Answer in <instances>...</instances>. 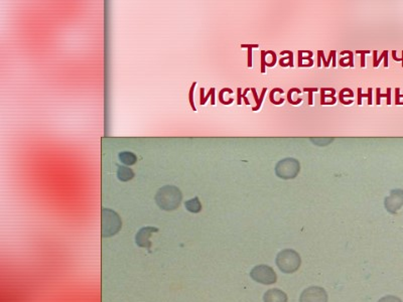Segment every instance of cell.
I'll list each match as a JSON object with an SVG mask.
<instances>
[{
    "mask_svg": "<svg viewBox=\"0 0 403 302\" xmlns=\"http://www.w3.org/2000/svg\"><path fill=\"white\" fill-rule=\"evenodd\" d=\"M318 89L317 88H304L303 92H308V93H313V92H317Z\"/></svg>",
    "mask_w": 403,
    "mask_h": 302,
    "instance_id": "35",
    "label": "cell"
},
{
    "mask_svg": "<svg viewBox=\"0 0 403 302\" xmlns=\"http://www.w3.org/2000/svg\"><path fill=\"white\" fill-rule=\"evenodd\" d=\"M293 92H295V93H297V94H300L301 93V91L298 89V88H292V89H290L289 91H288V93H287V101L290 103V104H292V105H297V104H300L301 103V101H302V99L301 98H298L297 99V101H292V99H291V95H292V93Z\"/></svg>",
    "mask_w": 403,
    "mask_h": 302,
    "instance_id": "18",
    "label": "cell"
},
{
    "mask_svg": "<svg viewBox=\"0 0 403 302\" xmlns=\"http://www.w3.org/2000/svg\"><path fill=\"white\" fill-rule=\"evenodd\" d=\"M302 54H303V51H298V67H299V68L311 67V66L313 65V63L308 64V65H303V64H302Z\"/></svg>",
    "mask_w": 403,
    "mask_h": 302,
    "instance_id": "26",
    "label": "cell"
},
{
    "mask_svg": "<svg viewBox=\"0 0 403 302\" xmlns=\"http://www.w3.org/2000/svg\"><path fill=\"white\" fill-rule=\"evenodd\" d=\"M317 55H319L320 56V59L323 60V62H324V66H326V64H327V60H326V58H325V53L323 52V51H318L317 52Z\"/></svg>",
    "mask_w": 403,
    "mask_h": 302,
    "instance_id": "34",
    "label": "cell"
},
{
    "mask_svg": "<svg viewBox=\"0 0 403 302\" xmlns=\"http://www.w3.org/2000/svg\"><path fill=\"white\" fill-rule=\"evenodd\" d=\"M275 92H278L279 94H283V93H284V91H283L282 89H280V88H274V89H272L271 92H270V94H269V100H270V102H271L272 104H274V105L282 104V103L284 102V99L281 98L279 101H275V100H274V93H275Z\"/></svg>",
    "mask_w": 403,
    "mask_h": 302,
    "instance_id": "16",
    "label": "cell"
},
{
    "mask_svg": "<svg viewBox=\"0 0 403 302\" xmlns=\"http://www.w3.org/2000/svg\"><path fill=\"white\" fill-rule=\"evenodd\" d=\"M381 98H386L387 99V105H391V88H387V93L386 94H381L380 93V88L376 89V104L380 105L381 104Z\"/></svg>",
    "mask_w": 403,
    "mask_h": 302,
    "instance_id": "13",
    "label": "cell"
},
{
    "mask_svg": "<svg viewBox=\"0 0 403 302\" xmlns=\"http://www.w3.org/2000/svg\"><path fill=\"white\" fill-rule=\"evenodd\" d=\"M226 92H228L229 94H233V90H232V89H230V88H224V89H222V90L220 91V93H219V101H220V103H222V104H224V105H229V104L233 103L234 99L231 98V99H229V101H225L224 98H223V95H224V93H226Z\"/></svg>",
    "mask_w": 403,
    "mask_h": 302,
    "instance_id": "17",
    "label": "cell"
},
{
    "mask_svg": "<svg viewBox=\"0 0 403 302\" xmlns=\"http://www.w3.org/2000/svg\"><path fill=\"white\" fill-rule=\"evenodd\" d=\"M183 195L181 190L174 185H165L155 194L157 206L165 211H174L181 205Z\"/></svg>",
    "mask_w": 403,
    "mask_h": 302,
    "instance_id": "1",
    "label": "cell"
},
{
    "mask_svg": "<svg viewBox=\"0 0 403 302\" xmlns=\"http://www.w3.org/2000/svg\"><path fill=\"white\" fill-rule=\"evenodd\" d=\"M267 54H270L271 56H272V62L271 63H266V66L267 67H269V68H272V67H274L275 66V64H276V54L273 52V51H268V52H266Z\"/></svg>",
    "mask_w": 403,
    "mask_h": 302,
    "instance_id": "28",
    "label": "cell"
},
{
    "mask_svg": "<svg viewBox=\"0 0 403 302\" xmlns=\"http://www.w3.org/2000/svg\"><path fill=\"white\" fill-rule=\"evenodd\" d=\"M122 227L119 215L111 209H102V237L109 238L116 235Z\"/></svg>",
    "mask_w": 403,
    "mask_h": 302,
    "instance_id": "3",
    "label": "cell"
},
{
    "mask_svg": "<svg viewBox=\"0 0 403 302\" xmlns=\"http://www.w3.org/2000/svg\"><path fill=\"white\" fill-rule=\"evenodd\" d=\"M267 53L264 51H261V67H260V71L261 73H265V67H266V62H265V58H266Z\"/></svg>",
    "mask_w": 403,
    "mask_h": 302,
    "instance_id": "25",
    "label": "cell"
},
{
    "mask_svg": "<svg viewBox=\"0 0 403 302\" xmlns=\"http://www.w3.org/2000/svg\"><path fill=\"white\" fill-rule=\"evenodd\" d=\"M337 54V52L336 51H331L330 52V56H329V58H328V60H327V64H326V68H329L330 67V64H331V61H332V58L335 56Z\"/></svg>",
    "mask_w": 403,
    "mask_h": 302,
    "instance_id": "31",
    "label": "cell"
},
{
    "mask_svg": "<svg viewBox=\"0 0 403 302\" xmlns=\"http://www.w3.org/2000/svg\"><path fill=\"white\" fill-rule=\"evenodd\" d=\"M196 85H197V82H194V83H193V85H192V87H191V89H190V93H189V100H190V104H191V106H192V109H193L194 111H197V108H196V106H195V103H194V91H195Z\"/></svg>",
    "mask_w": 403,
    "mask_h": 302,
    "instance_id": "20",
    "label": "cell"
},
{
    "mask_svg": "<svg viewBox=\"0 0 403 302\" xmlns=\"http://www.w3.org/2000/svg\"><path fill=\"white\" fill-rule=\"evenodd\" d=\"M392 58H393V60L396 61V62H401V59H398V58L396 57V51H392Z\"/></svg>",
    "mask_w": 403,
    "mask_h": 302,
    "instance_id": "36",
    "label": "cell"
},
{
    "mask_svg": "<svg viewBox=\"0 0 403 302\" xmlns=\"http://www.w3.org/2000/svg\"><path fill=\"white\" fill-rule=\"evenodd\" d=\"M299 302H328L327 291L319 286H311L302 291Z\"/></svg>",
    "mask_w": 403,
    "mask_h": 302,
    "instance_id": "5",
    "label": "cell"
},
{
    "mask_svg": "<svg viewBox=\"0 0 403 302\" xmlns=\"http://www.w3.org/2000/svg\"><path fill=\"white\" fill-rule=\"evenodd\" d=\"M119 159L126 165H133L137 161V157L130 151H123L119 153Z\"/></svg>",
    "mask_w": 403,
    "mask_h": 302,
    "instance_id": "11",
    "label": "cell"
},
{
    "mask_svg": "<svg viewBox=\"0 0 403 302\" xmlns=\"http://www.w3.org/2000/svg\"><path fill=\"white\" fill-rule=\"evenodd\" d=\"M204 92H205V89H204V88H201V90H200V104H201V105H205V104L207 103L208 99H209L210 97H212L213 93H215V88H211L210 91H209V93H208L206 96H204Z\"/></svg>",
    "mask_w": 403,
    "mask_h": 302,
    "instance_id": "15",
    "label": "cell"
},
{
    "mask_svg": "<svg viewBox=\"0 0 403 302\" xmlns=\"http://www.w3.org/2000/svg\"><path fill=\"white\" fill-rule=\"evenodd\" d=\"M258 45H241V48L248 49V67H252V48H258Z\"/></svg>",
    "mask_w": 403,
    "mask_h": 302,
    "instance_id": "19",
    "label": "cell"
},
{
    "mask_svg": "<svg viewBox=\"0 0 403 302\" xmlns=\"http://www.w3.org/2000/svg\"><path fill=\"white\" fill-rule=\"evenodd\" d=\"M401 62H402V67H403V51H402V58H401Z\"/></svg>",
    "mask_w": 403,
    "mask_h": 302,
    "instance_id": "38",
    "label": "cell"
},
{
    "mask_svg": "<svg viewBox=\"0 0 403 302\" xmlns=\"http://www.w3.org/2000/svg\"><path fill=\"white\" fill-rule=\"evenodd\" d=\"M250 277L254 281L264 285H271L277 281V275L275 271L267 265L255 266L250 272Z\"/></svg>",
    "mask_w": 403,
    "mask_h": 302,
    "instance_id": "4",
    "label": "cell"
},
{
    "mask_svg": "<svg viewBox=\"0 0 403 302\" xmlns=\"http://www.w3.org/2000/svg\"><path fill=\"white\" fill-rule=\"evenodd\" d=\"M158 232V228L156 227H143L141 228L136 236H135V243L137 244V246H139L140 248H145V249H150L152 244L150 241L151 235L154 233Z\"/></svg>",
    "mask_w": 403,
    "mask_h": 302,
    "instance_id": "6",
    "label": "cell"
},
{
    "mask_svg": "<svg viewBox=\"0 0 403 302\" xmlns=\"http://www.w3.org/2000/svg\"><path fill=\"white\" fill-rule=\"evenodd\" d=\"M242 89L241 88H238L237 89V104L238 105H241V103H242Z\"/></svg>",
    "mask_w": 403,
    "mask_h": 302,
    "instance_id": "32",
    "label": "cell"
},
{
    "mask_svg": "<svg viewBox=\"0 0 403 302\" xmlns=\"http://www.w3.org/2000/svg\"><path fill=\"white\" fill-rule=\"evenodd\" d=\"M339 100H340V102H341L342 104H344V105H350V104L353 103V100L344 101V91H343V90H341L340 93H339Z\"/></svg>",
    "mask_w": 403,
    "mask_h": 302,
    "instance_id": "30",
    "label": "cell"
},
{
    "mask_svg": "<svg viewBox=\"0 0 403 302\" xmlns=\"http://www.w3.org/2000/svg\"><path fill=\"white\" fill-rule=\"evenodd\" d=\"M275 262L279 270L290 274L299 269L301 265V258L296 251L292 249H285L277 254Z\"/></svg>",
    "mask_w": 403,
    "mask_h": 302,
    "instance_id": "2",
    "label": "cell"
},
{
    "mask_svg": "<svg viewBox=\"0 0 403 302\" xmlns=\"http://www.w3.org/2000/svg\"><path fill=\"white\" fill-rule=\"evenodd\" d=\"M134 176V173L131 168L127 166H122L118 165V171H117V177L121 181H128L132 179Z\"/></svg>",
    "mask_w": 403,
    "mask_h": 302,
    "instance_id": "9",
    "label": "cell"
},
{
    "mask_svg": "<svg viewBox=\"0 0 403 302\" xmlns=\"http://www.w3.org/2000/svg\"><path fill=\"white\" fill-rule=\"evenodd\" d=\"M377 53H378L377 51H374V52H373V58H374L373 67H374V68H377V67L379 66L380 62L384 59V67L387 68V67H388V51H384V52L382 53V55L380 56L379 59H377Z\"/></svg>",
    "mask_w": 403,
    "mask_h": 302,
    "instance_id": "12",
    "label": "cell"
},
{
    "mask_svg": "<svg viewBox=\"0 0 403 302\" xmlns=\"http://www.w3.org/2000/svg\"><path fill=\"white\" fill-rule=\"evenodd\" d=\"M348 55L349 56V65L351 68L354 67V57H353V53L351 51H343L340 53V55Z\"/></svg>",
    "mask_w": 403,
    "mask_h": 302,
    "instance_id": "24",
    "label": "cell"
},
{
    "mask_svg": "<svg viewBox=\"0 0 403 302\" xmlns=\"http://www.w3.org/2000/svg\"><path fill=\"white\" fill-rule=\"evenodd\" d=\"M251 91H252V94H253L254 100L256 101V104H257L255 107H253V108H252V110H253V111H257V110H259V109H260V107H261V103L259 102V98H258V95H257V93H256V89H255V88H252V89H251Z\"/></svg>",
    "mask_w": 403,
    "mask_h": 302,
    "instance_id": "22",
    "label": "cell"
},
{
    "mask_svg": "<svg viewBox=\"0 0 403 302\" xmlns=\"http://www.w3.org/2000/svg\"><path fill=\"white\" fill-rule=\"evenodd\" d=\"M264 302H287V295L280 289H269L263 296Z\"/></svg>",
    "mask_w": 403,
    "mask_h": 302,
    "instance_id": "7",
    "label": "cell"
},
{
    "mask_svg": "<svg viewBox=\"0 0 403 302\" xmlns=\"http://www.w3.org/2000/svg\"><path fill=\"white\" fill-rule=\"evenodd\" d=\"M378 302H402V300L400 298H398L397 296L387 295V296L382 297Z\"/></svg>",
    "mask_w": 403,
    "mask_h": 302,
    "instance_id": "21",
    "label": "cell"
},
{
    "mask_svg": "<svg viewBox=\"0 0 403 302\" xmlns=\"http://www.w3.org/2000/svg\"><path fill=\"white\" fill-rule=\"evenodd\" d=\"M312 93H308V104L312 105Z\"/></svg>",
    "mask_w": 403,
    "mask_h": 302,
    "instance_id": "37",
    "label": "cell"
},
{
    "mask_svg": "<svg viewBox=\"0 0 403 302\" xmlns=\"http://www.w3.org/2000/svg\"><path fill=\"white\" fill-rule=\"evenodd\" d=\"M357 54H361V67L365 68L366 66V60H365V55L370 54V51H356Z\"/></svg>",
    "mask_w": 403,
    "mask_h": 302,
    "instance_id": "23",
    "label": "cell"
},
{
    "mask_svg": "<svg viewBox=\"0 0 403 302\" xmlns=\"http://www.w3.org/2000/svg\"><path fill=\"white\" fill-rule=\"evenodd\" d=\"M185 208L193 214H198L202 211V204H201L199 197L195 196L194 198L189 199L185 203Z\"/></svg>",
    "mask_w": 403,
    "mask_h": 302,
    "instance_id": "10",
    "label": "cell"
},
{
    "mask_svg": "<svg viewBox=\"0 0 403 302\" xmlns=\"http://www.w3.org/2000/svg\"><path fill=\"white\" fill-rule=\"evenodd\" d=\"M372 94H373L372 93V88L368 89V93L367 94H363L362 93V89L359 88L358 89V93H357V95H358V99H357L358 105L362 104V98H368V104L372 105Z\"/></svg>",
    "mask_w": 403,
    "mask_h": 302,
    "instance_id": "14",
    "label": "cell"
},
{
    "mask_svg": "<svg viewBox=\"0 0 403 302\" xmlns=\"http://www.w3.org/2000/svg\"><path fill=\"white\" fill-rule=\"evenodd\" d=\"M284 54H288V56H289V63H288V65H289V67L293 68V54H292V52H290V51H282V52L280 53V55H284Z\"/></svg>",
    "mask_w": 403,
    "mask_h": 302,
    "instance_id": "29",
    "label": "cell"
},
{
    "mask_svg": "<svg viewBox=\"0 0 403 302\" xmlns=\"http://www.w3.org/2000/svg\"><path fill=\"white\" fill-rule=\"evenodd\" d=\"M400 98H403V95H400V89H395V104L396 105H403V102H400Z\"/></svg>",
    "mask_w": 403,
    "mask_h": 302,
    "instance_id": "27",
    "label": "cell"
},
{
    "mask_svg": "<svg viewBox=\"0 0 403 302\" xmlns=\"http://www.w3.org/2000/svg\"><path fill=\"white\" fill-rule=\"evenodd\" d=\"M402 205H403V191L393 192L392 196L386 199V208L392 214H395L396 211Z\"/></svg>",
    "mask_w": 403,
    "mask_h": 302,
    "instance_id": "8",
    "label": "cell"
},
{
    "mask_svg": "<svg viewBox=\"0 0 403 302\" xmlns=\"http://www.w3.org/2000/svg\"><path fill=\"white\" fill-rule=\"evenodd\" d=\"M325 92H326L325 88H320V105H326V101H325L326 94H325Z\"/></svg>",
    "mask_w": 403,
    "mask_h": 302,
    "instance_id": "33",
    "label": "cell"
}]
</instances>
